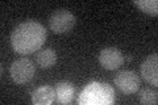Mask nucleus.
<instances>
[{"mask_svg": "<svg viewBox=\"0 0 158 105\" xmlns=\"http://www.w3.org/2000/svg\"><path fill=\"white\" fill-rule=\"evenodd\" d=\"M46 39L45 26L34 20H27L12 30L11 43L13 50L21 55L36 53L42 47Z\"/></svg>", "mask_w": 158, "mask_h": 105, "instance_id": "obj_1", "label": "nucleus"}, {"mask_svg": "<svg viewBox=\"0 0 158 105\" xmlns=\"http://www.w3.org/2000/svg\"><path fill=\"white\" fill-rule=\"evenodd\" d=\"M115 101V91L107 83L92 82L83 88L78 99L79 105H111Z\"/></svg>", "mask_w": 158, "mask_h": 105, "instance_id": "obj_2", "label": "nucleus"}, {"mask_svg": "<svg viewBox=\"0 0 158 105\" xmlns=\"http://www.w3.org/2000/svg\"><path fill=\"white\" fill-rule=\"evenodd\" d=\"M74 25H75V16L65 8L54 11L49 18V28L56 34H65L71 32Z\"/></svg>", "mask_w": 158, "mask_h": 105, "instance_id": "obj_3", "label": "nucleus"}, {"mask_svg": "<svg viewBox=\"0 0 158 105\" xmlns=\"http://www.w3.org/2000/svg\"><path fill=\"white\" fill-rule=\"evenodd\" d=\"M9 72H11L12 80L19 86H23V84H27L33 79L36 67H34V63L31 59L20 58L11 64Z\"/></svg>", "mask_w": 158, "mask_h": 105, "instance_id": "obj_4", "label": "nucleus"}, {"mask_svg": "<svg viewBox=\"0 0 158 105\" xmlns=\"http://www.w3.org/2000/svg\"><path fill=\"white\" fill-rule=\"evenodd\" d=\"M113 82H115L116 87L125 95L136 93L140 88V76L131 70H124V71L117 72Z\"/></svg>", "mask_w": 158, "mask_h": 105, "instance_id": "obj_5", "label": "nucleus"}, {"mask_svg": "<svg viewBox=\"0 0 158 105\" xmlns=\"http://www.w3.org/2000/svg\"><path fill=\"white\" fill-rule=\"evenodd\" d=\"M99 63L106 70H116L124 63V55L116 47H106L99 54Z\"/></svg>", "mask_w": 158, "mask_h": 105, "instance_id": "obj_6", "label": "nucleus"}, {"mask_svg": "<svg viewBox=\"0 0 158 105\" xmlns=\"http://www.w3.org/2000/svg\"><path fill=\"white\" fill-rule=\"evenodd\" d=\"M141 75L142 79L153 87L158 86V55L156 53L150 54L141 63Z\"/></svg>", "mask_w": 158, "mask_h": 105, "instance_id": "obj_7", "label": "nucleus"}, {"mask_svg": "<svg viewBox=\"0 0 158 105\" xmlns=\"http://www.w3.org/2000/svg\"><path fill=\"white\" fill-rule=\"evenodd\" d=\"M54 100H56V89L50 86L38 87L32 93V103L34 105H50Z\"/></svg>", "mask_w": 158, "mask_h": 105, "instance_id": "obj_8", "label": "nucleus"}, {"mask_svg": "<svg viewBox=\"0 0 158 105\" xmlns=\"http://www.w3.org/2000/svg\"><path fill=\"white\" fill-rule=\"evenodd\" d=\"M56 99L59 104H70L73 101L75 88L70 82H59L56 84Z\"/></svg>", "mask_w": 158, "mask_h": 105, "instance_id": "obj_9", "label": "nucleus"}, {"mask_svg": "<svg viewBox=\"0 0 158 105\" xmlns=\"http://www.w3.org/2000/svg\"><path fill=\"white\" fill-rule=\"evenodd\" d=\"M36 62L41 68H50L57 62V53L53 49H45L37 53Z\"/></svg>", "mask_w": 158, "mask_h": 105, "instance_id": "obj_10", "label": "nucleus"}, {"mask_svg": "<svg viewBox=\"0 0 158 105\" xmlns=\"http://www.w3.org/2000/svg\"><path fill=\"white\" fill-rule=\"evenodd\" d=\"M135 6H137L142 12H145L152 16H157L158 14V2L157 0H136Z\"/></svg>", "mask_w": 158, "mask_h": 105, "instance_id": "obj_11", "label": "nucleus"}, {"mask_svg": "<svg viewBox=\"0 0 158 105\" xmlns=\"http://www.w3.org/2000/svg\"><path fill=\"white\" fill-rule=\"evenodd\" d=\"M138 99L144 105H156L158 103V93L153 88H144L140 91Z\"/></svg>", "mask_w": 158, "mask_h": 105, "instance_id": "obj_12", "label": "nucleus"}]
</instances>
